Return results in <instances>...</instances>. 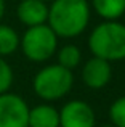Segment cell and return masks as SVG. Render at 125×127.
<instances>
[{"instance_id":"13","label":"cell","mask_w":125,"mask_h":127,"mask_svg":"<svg viewBox=\"0 0 125 127\" xmlns=\"http://www.w3.org/2000/svg\"><path fill=\"white\" fill-rule=\"evenodd\" d=\"M111 122L117 127H125V95L114 100L109 108Z\"/></svg>"},{"instance_id":"3","label":"cell","mask_w":125,"mask_h":127,"mask_svg":"<svg viewBox=\"0 0 125 127\" xmlns=\"http://www.w3.org/2000/svg\"><path fill=\"white\" fill-rule=\"evenodd\" d=\"M74 85L72 71L61 64H47L34 76V93L43 101L61 100L71 92Z\"/></svg>"},{"instance_id":"10","label":"cell","mask_w":125,"mask_h":127,"mask_svg":"<svg viewBox=\"0 0 125 127\" xmlns=\"http://www.w3.org/2000/svg\"><path fill=\"white\" fill-rule=\"evenodd\" d=\"M90 6L104 21H114L125 15V0H91Z\"/></svg>"},{"instance_id":"4","label":"cell","mask_w":125,"mask_h":127,"mask_svg":"<svg viewBox=\"0 0 125 127\" xmlns=\"http://www.w3.org/2000/svg\"><path fill=\"white\" fill-rule=\"evenodd\" d=\"M58 35L50 26L39 24L31 26L19 37V48L22 55L32 63H45L56 53Z\"/></svg>"},{"instance_id":"5","label":"cell","mask_w":125,"mask_h":127,"mask_svg":"<svg viewBox=\"0 0 125 127\" xmlns=\"http://www.w3.org/2000/svg\"><path fill=\"white\" fill-rule=\"evenodd\" d=\"M29 105L18 93H0V127H27Z\"/></svg>"},{"instance_id":"7","label":"cell","mask_w":125,"mask_h":127,"mask_svg":"<svg viewBox=\"0 0 125 127\" xmlns=\"http://www.w3.org/2000/svg\"><path fill=\"white\" fill-rule=\"evenodd\" d=\"M112 77V68L111 63L98 56H91L87 60L82 69V81L91 90H100L109 84Z\"/></svg>"},{"instance_id":"12","label":"cell","mask_w":125,"mask_h":127,"mask_svg":"<svg viewBox=\"0 0 125 127\" xmlns=\"http://www.w3.org/2000/svg\"><path fill=\"white\" fill-rule=\"evenodd\" d=\"M82 61V52L77 45L74 43H67V45H62L58 50V64L64 66L67 69H75Z\"/></svg>"},{"instance_id":"2","label":"cell","mask_w":125,"mask_h":127,"mask_svg":"<svg viewBox=\"0 0 125 127\" xmlns=\"http://www.w3.org/2000/svg\"><path fill=\"white\" fill-rule=\"evenodd\" d=\"M88 48L93 56L109 63L125 60V24L117 19L100 23L88 37Z\"/></svg>"},{"instance_id":"9","label":"cell","mask_w":125,"mask_h":127,"mask_svg":"<svg viewBox=\"0 0 125 127\" xmlns=\"http://www.w3.org/2000/svg\"><path fill=\"white\" fill-rule=\"evenodd\" d=\"M27 127H60V111L50 103L29 108Z\"/></svg>"},{"instance_id":"14","label":"cell","mask_w":125,"mask_h":127,"mask_svg":"<svg viewBox=\"0 0 125 127\" xmlns=\"http://www.w3.org/2000/svg\"><path fill=\"white\" fill-rule=\"evenodd\" d=\"M13 81H15V74L11 66L5 61L3 56H0V93L8 92L13 85Z\"/></svg>"},{"instance_id":"1","label":"cell","mask_w":125,"mask_h":127,"mask_svg":"<svg viewBox=\"0 0 125 127\" xmlns=\"http://www.w3.org/2000/svg\"><path fill=\"white\" fill-rule=\"evenodd\" d=\"M91 6L88 0H51L47 24L61 39H74L90 24Z\"/></svg>"},{"instance_id":"17","label":"cell","mask_w":125,"mask_h":127,"mask_svg":"<svg viewBox=\"0 0 125 127\" xmlns=\"http://www.w3.org/2000/svg\"><path fill=\"white\" fill-rule=\"evenodd\" d=\"M43 2H47V3H48V2H51V0H43Z\"/></svg>"},{"instance_id":"8","label":"cell","mask_w":125,"mask_h":127,"mask_svg":"<svg viewBox=\"0 0 125 127\" xmlns=\"http://www.w3.org/2000/svg\"><path fill=\"white\" fill-rule=\"evenodd\" d=\"M16 16L26 28L45 24L48 19V3L43 0H21Z\"/></svg>"},{"instance_id":"15","label":"cell","mask_w":125,"mask_h":127,"mask_svg":"<svg viewBox=\"0 0 125 127\" xmlns=\"http://www.w3.org/2000/svg\"><path fill=\"white\" fill-rule=\"evenodd\" d=\"M5 10H6V3H5V0H0V23H2V18L5 16Z\"/></svg>"},{"instance_id":"6","label":"cell","mask_w":125,"mask_h":127,"mask_svg":"<svg viewBox=\"0 0 125 127\" xmlns=\"http://www.w3.org/2000/svg\"><path fill=\"white\" fill-rule=\"evenodd\" d=\"M60 127H96L95 111L83 100H71L60 109Z\"/></svg>"},{"instance_id":"16","label":"cell","mask_w":125,"mask_h":127,"mask_svg":"<svg viewBox=\"0 0 125 127\" xmlns=\"http://www.w3.org/2000/svg\"><path fill=\"white\" fill-rule=\"evenodd\" d=\"M98 127H117V126H114L112 122H111V124H103V126H98Z\"/></svg>"},{"instance_id":"11","label":"cell","mask_w":125,"mask_h":127,"mask_svg":"<svg viewBox=\"0 0 125 127\" xmlns=\"http://www.w3.org/2000/svg\"><path fill=\"white\" fill-rule=\"evenodd\" d=\"M19 48V34L8 24L0 23V56H10Z\"/></svg>"}]
</instances>
